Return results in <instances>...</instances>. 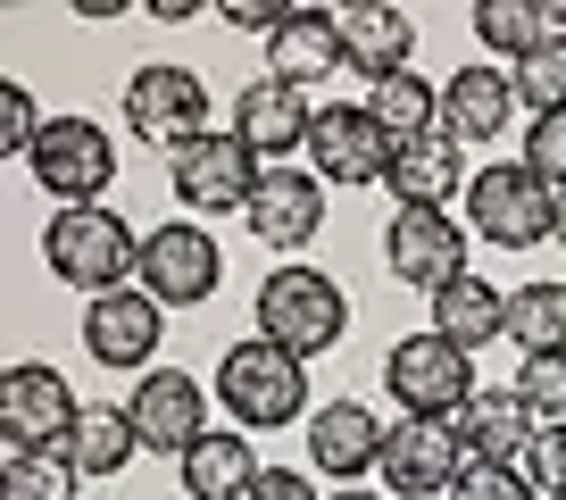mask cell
<instances>
[{
	"label": "cell",
	"mask_w": 566,
	"mask_h": 500,
	"mask_svg": "<svg viewBox=\"0 0 566 500\" xmlns=\"http://www.w3.org/2000/svg\"><path fill=\"white\" fill-rule=\"evenodd\" d=\"M217 400H226V417H233L242 434H250V426L275 434V426H301V417H317V409H308V358L275 351L266 334L233 342V351L217 358Z\"/></svg>",
	"instance_id": "1"
},
{
	"label": "cell",
	"mask_w": 566,
	"mask_h": 500,
	"mask_svg": "<svg viewBox=\"0 0 566 500\" xmlns=\"http://www.w3.org/2000/svg\"><path fill=\"white\" fill-rule=\"evenodd\" d=\"M259 334L275 342V351H292V358H317V351H334L342 334H350V301H342V284L325 268H275L259 284Z\"/></svg>",
	"instance_id": "2"
},
{
	"label": "cell",
	"mask_w": 566,
	"mask_h": 500,
	"mask_svg": "<svg viewBox=\"0 0 566 500\" xmlns=\"http://www.w3.org/2000/svg\"><path fill=\"white\" fill-rule=\"evenodd\" d=\"M42 259H51V275L59 284H75V292H117L125 275H134V259H142V233L125 226L117 209H59L51 217V233H42Z\"/></svg>",
	"instance_id": "3"
},
{
	"label": "cell",
	"mask_w": 566,
	"mask_h": 500,
	"mask_svg": "<svg viewBox=\"0 0 566 500\" xmlns=\"http://www.w3.org/2000/svg\"><path fill=\"white\" fill-rule=\"evenodd\" d=\"M467 226L492 250L558 242V192H549L525 159H500V167H483V176H467Z\"/></svg>",
	"instance_id": "4"
},
{
	"label": "cell",
	"mask_w": 566,
	"mask_h": 500,
	"mask_svg": "<svg viewBox=\"0 0 566 500\" xmlns=\"http://www.w3.org/2000/svg\"><path fill=\"white\" fill-rule=\"evenodd\" d=\"M384 384H391V400H400V417H459L467 400L483 393V384H475V351L442 342L433 325H424V334H400V342H391Z\"/></svg>",
	"instance_id": "5"
},
{
	"label": "cell",
	"mask_w": 566,
	"mask_h": 500,
	"mask_svg": "<svg viewBox=\"0 0 566 500\" xmlns=\"http://www.w3.org/2000/svg\"><path fill=\"white\" fill-rule=\"evenodd\" d=\"M134 284L159 309H200L217 284H226V250H217V233L200 226V217L150 226L142 233V259H134Z\"/></svg>",
	"instance_id": "6"
},
{
	"label": "cell",
	"mask_w": 566,
	"mask_h": 500,
	"mask_svg": "<svg viewBox=\"0 0 566 500\" xmlns=\"http://www.w3.org/2000/svg\"><path fill=\"white\" fill-rule=\"evenodd\" d=\"M125 134L176 159L184 143L209 134V84H200L192 67H167V59L134 67V75H125Z\"/></svg>",
	"instance_id": "7"
},
{
	"label": "cell",
	"mask_w": 566,
	"mask_h": 500,
	"mask_svg": "<svg viewBox=\"0 0 566 500\" xmlns=\"http://www.w3.org/2000/svg\"><path fill=\"white\" fill-rule=\"evenodd\" d=\"M25 167L42 176V192L59 209H101V192L117 184V143H108L101 117H51Z\"/></svg>",
	"instance_id": "8"
},
{
	"label": "cell",
	"mask_w": 566,
	"mask_h": 500,
	"mask_svg": "<svg viewBox=\"0 0 566 500\" xmlns=\"http://www.w3.org/2000/svg\"><path fill=\"white\" fill-rule=\"evenodd\" d=\"M391 159H400V143L375 125L367 101H325L317 108V125H308V167H317V184L367 192V184L391 176Z\"/></svg>",
	"instance_id": "9"
},
{
	"label": "cell",
	"mask_w": 566,
	"mask_h": 500,
	"mask_svg": "<svg viewBox=\"0 0 566 500\" xmlns=\"http://www.w3.org/2000/svg\"><path fill=\"white\" fill-rule=\"evenodd\" d=\"M84 417L75 384L42 358H18V367H0V450H59Z\"/></svg>",
	"instance_id": "10"
},
{
	"label": "cell",
	"mask_w": 566,
	"mask_h": 500,
	"mask_svg": "<svg viewBox=\"0 0 566 500\" xmlns=\"http://www.w3.org/2000/svg\"><path fill=\"white\" fill-rule=\"evenodd\" d=\"M259 150L242 143V134H200V143H184L176 159H167V184H176V200L192 217H226V209H250V192H259Z\"/></svg>",
	"instance_id": "11"
},
{
	"label": "cell",
	"mask_w": 566,
	"mask_h": 500,
	"mask_svg": "<svg viewBox=\"0 0 566 500\" xmlns=\"http://www.w3.org/2000/svg\"><path fill=\"white\" fill-rule=\"evenodd\" d=\"M459 467H467V442L450 417H400L384 434V467L375 476L391 483V500H450Z\"/></svg>",
	"instance_id": "12"
},
{
	"label": "cell",
	"mask_w": 566,
	"mask_h": 500,
	"mask_svg": "<svg viewBox=\"0 0 566 500\" xmlns=\"http://www.w3.org/2000/svg\"><path fill=\"white\" fill-rule=\"evenodd\" d=\"M384 268H391V284H408V292L433 301L442 284L467 275V226L442 217V209H400L384 226Z\"/></svg>",
	"instance_id": "13"
},
{
	"label": "cell",
	"mask_w": 566,
	"mask_h": 500,
	"mask_svg": "<svg viewBox=\"0 0 566 500\" xmlns=\"http://www.w3.org/2000/svg\"><path fill=\"white\" fill-rule=\"evenodd\" d=\"M125 417H134L142 450H159V459H184L192 442H209V393H200L184 367H150L134 384V400H125Z\"/></svg>",
	"instance_id": "14"
},
{
	"label": "cell",
	"mask_w": 566,
	"mask_h": 500,
	"mask_svg": "<svg viewBox=\"0 0 566 500\" xmlns=\"http://www.w3.org/2000/svg\"><path fill=\"white\" fill-rule=\"evenodd\" d=\"M242 226L259 233L266 250H308L325 233V184H317V167H266L259 176V192H250V209H242Z\"/></svg>",
	"instance_id": "15"
},
{
	"label": "cell",
	"mask_w": 566,
	"mask_h": 500,
	"mask_svg": "<svg viewBox=\"0 0 566 500\" xmlns=\"http://www.w3.org/2000/svg\"><path fill=\"white\" fill-rule=\"evenodd\" d=\"M159 334H167V309L150 301L142 284H117V292H101V301L84 309V351L101 358V367H142V375H150Z\"/></svg>",
	"instance_id": "16"
},
{
	"label": "cell",
	"mask_w": 566,
	"mask_h": 500,
	"mask_svg": "<svg viewBox=\"0 0 566 500\" xmlns=\"http://www.w3.org/2000/svg\"><path fill=\"white\" fill-rule=\"evenodd\" d=\"M342 25V67H358L367 84H391L417 59V18L408 9H384V0H358V9H334Z\"/></svg>",
	"instance_id": "17"
},
{
	"label": "cell",
	"mask_w": 566,
	"mask_h": 500,
	"mask_svg": "<svg viewBox=\"0 0 566 500\" xmlns=\"http://www.w3.org/2000/svg\"><path fill=\"white\" fill-rule=\"evenodd\" d=\"M384 417L367 409V400H325L317 417H308V459H317V476L334 483H358L367 467H384Z\"/></svg>",
	"instance_id": "18"
},
{
	"label": "cell",
	"mask_w": 566,
	"mask_h": 500,
	"mask_svg": "<svg viewBox=\"0 0 566 500\" xmlns=\"http://www.w3.org/2000/svg\"><path fill=\"white\" fill-rule=\"evenodd\" d=\"M509 117H516V84H509V67H459L442 84V134L450 143H500L509 134Z\"/></svg>",
	"instance_id": "19"
},
{
	"label": "cell",
	"mask_w": 566,
	"mask_h": 500,
	"mask_svg": "<svg viewBox=\"0 0 566 500\" xmlns=\"http://www.w3.org/2000/svg\"><path fill=\"white\" fill-rule=\"evenodd\" d=\"M308 125H317V108H308V92L292 84H242V101H233V134H242L259 159H283V150H308Z\"/></svg>",
	"instance_id": "20"
},
{
	"label": "cell",
	"mask_w": 566,
	"mask_h": 500,
	"mask_svg": "<svg viewBox=\"0 0 566 500\" xmlns=\"http://www.w3.org/2000/svg\"><path fill=\"white\" fill-rule=\"evenodd\" d=\"M533 409H525V393L516 384H483L475 400L459 409V442H467V459H492V467H516L533 450Z\"/></svg>",
	"instance_id": "21"
},
{
	"label": "cell",
	"mask_w": 566,
	"mask_h": 500,
	"mask_svg": "<svg viewBox=\"0 0 566 500\" xmlns=\"http://www.w3.org/2000/svg\"><path fill=\"white\" fill-rule=\"evenodd\" d=\"M334 67H342V25H334V9H292V18H283V34L266 42V75H275V84H292V92H308V84H325Z\"/></svg>",
	"instance_id": "22"
},
{
	"label": "cell",
	"mask_w": 566,
	"mask_h": 500,
	"mask_svg": "<svg viewBox=\"0 0 566 500\" xmlns=\"http://www.w3.org/2000/svg\"><path fill=\"white\" fill-rule=\"evenodd\" d=\"M459 176H467V150L450 143V134H424V143H408L400 159H391V200L400 209H450L459 200Z\"/></svg>",
	"instance_id": "23"
},
{
	"label": "cell",
	"mask_w": 566,
	"mask_h": 500,
	"mask_svg": "<svg viewBox=\"0 0 566 500\" xmlns=\"http://www.w3.org/2000/svg\"><path fill=\"white\" fill-rule=\"evenodd\" d=\"M433 334L459 342V351H483V342H500V334H509V292L483 284V275L467 268L459 284L433 292Z\"/></svg>",
	"instance_id": "24"
},
{
	"label": "cell",
	"mask_w": 566,
	"mask_h": 500,
	"mask_svg": "<svg viewBox=\"0 0 566 500\" xmlns=\"http://www.w3.org/2000/svg\"><path fill=\"white\" fill-rule=\"evenodd\" d=\"M184 492L192 500H250V483L266 476L259 459H250V434H209V442L184 450Z\"/></svg>",
	"instance_id": "25"
},
{
	"label": "cell",
	"mask_w": 566,
	"mask_h": 500,
	"mask_svg": "<svg viewBox=\"0 0 566 500\" xmlns=\"http://www.w3.org/2000/svg\"><path fill=\"white\" fill-rule=\"evenodd\" d=\"M142 450L134 417H125V400H84V417H75L67 434V459L84 467V476H125V459Z\"/></svg>",
	"instance_id": "26"
},
{
	"label": "cell",
	"mask_w": 566,
	"mask_h": 500,
	"mask_svg": "<svg viewBox=\"0 0 566 500\" xmlns=\"http://www.w3.org/2000/svg\"><path fill=\"white\" fill-rule=\"evenodd\" d=\"M367 108H375V125H384L391 143H424V134H442V84H424L417 67L408 75H391V84H375L367 92Z\"/></svg>",
	"instance_id": "27"
},
{
	"label": "cell",
	"mask_w": 566,
	"mask_h": 500,
	"mask_svg": "<svg viewBox=\"0 0 566 500\" xmlns=\"http://www.w3.org/2000/svg\"><path fill=\"white\" fill-rule=\"evenodd\" d=\"M75 483H84V467L67 459V442L59 450H0V500H75Z\"/></svg>",
	"instance_id": "28"
},
{
	"label": "cell",
	"mask_w": 566,
	"mask_h": 500,
	"mask_svg": "<svg viewBox=\"0 0 566 500\" xmlns=\"http://www.w3.org/2000/svg\"><path fill=\"white\" fill-rule=\"evenodd\" d=\"M475 34H483V51H500L516 67L525 51L549 42V9L542 0H475Z\"/></svg>",
	"instance_id": "29"
},
{
	"label": "cell",
	"mask_w": 566,
	"mask_h": 500,
	"mask_svg": "<svg viewBox=\"0 0 566 500\" xmlns=\"http://www.w3.org/2000/svg\"><path fill=\"white\" fill-rule=\"evenodd\" d=\"M509 342L516 351H566V284H516L509 292Z\"/></svg>",
	"instance_id": "30"
},
{
	"label": "cell",
	"mask_w": 566,
	"mask_h": 500,
	"mask_svg": "<svg viewBox=\"0 0 566 500\" xmlns=\"http://www.w3.org/2000/svg\"><path fill=\"white\" fill-rule=\"evenodd\" d=\"M509 84H516V101H525L533 117H558L566 108V34H549L542 51H525L509 67Z\"/></svg>",
	"instance_id": "31"
},
{
	"label": "cell",
	"mask_w": 566,
	"mask_h": 500,
	"mask_svg": "<svg viewBox=\"0 0 566 500\" xmlns=\"http://www.w3.org/2000/svg\"><path fill=\"white\" fill-rule=\"evenodd\" d=\"M516 393H525V409L542 426H566V351H533L516 367Z\"/></svg>",
	"instance_id": "32"
},
{
	"label": "cell",
	"mask_w": 566,
	"mask_h": 500,
	"mask_svg": "<svg viewBox=\"0 0 566 500\" xmlns=\"http://www.w3.org/2000/svg\"><path fill=\"white\" fill-rule=\"evenodd\" d=\"M450 500H542L533 492L525 467H492V459H467L459 483H450Z\"/></svg>",
	"instance_id": "33"
},
{
	"label": "cell",
	"mask_w": 566,
	"mask_h": 500,
	"mask_svg": "<svg viewBox=\"0 0 566 500\" xmlns=\"http://www.w3.org/2000/svg\"><path fill=\"white\" fill-rule=\"evenodd\" d=\"M42 108H34V92L25 84H0V150H9V159H34V143H42Z\"/></svg>",
	"instance_id": "34"
},
{
	"label": "cell",
	"mask_w": 566,
	"mask_h": 500,
	"mask_svg": "<svg viewBox=\"0 0 566 500\" xmlns=\"http://www.w3.org/2000/svg\"><path fill=\"white\" fill-rule=\"evenodd\" d=\"M525 167L549 184V192H566V108H558V117H533V134H525Z\"/></svg>",
	"instance_id": "35"
},
{
	"label": "cell",
	"mask_w": 566,
	"mask_h": 500,
	"mask_svg": "<svg viewBox=\"0 0 566 500\" xmlns=\"http://www.w3.org/2000/svg\"><path fill=\"white\" fill-rule=\"evenodd\" d=\"M525 476H533V492H542V500H566V426H542V434H533Z\"/></svg>",
	"instance_id": "36"
},
{
	"label": "cell",
	"mask_w": 566,
	"mask_h": 500,
	"mask_svg": "<svg viewBox=\"0 0 566 500\" xmlns=\"http://www.w3.org/2000/svg\"><path fill=\"white\" fill-rule=\"evenodd\" d=\"M292 9H301V0H226L217 18H226V25H242V34H259V42H275Z\"/></svg>",
	"instance_id": "37"
},
{
	"label": "cell",
	"mask_w": 566,
	"mask_h": 500,
	"mask_svg": "<svg viewBox=\"0 0 566 500\" xmlns=\"http://www.w3.org/2000/svg\"><path fill=\"white\" fill-rule=\"evenodd\" d=\"M250 500H317V483H308L301 467H266V476L250 483Z\"/></svg>",
	"instance_id": "38"
},
{
	"label": "cell",
	"mask_w": 566,
	"mask_h": 500,
	"mask_svg": "<svg viewBox=\"0 0 566 500\" xmlns=\"http://www.w3.org/2000/svg\"><path fill=\"white\" fill-rule=\"evenodd\" d=\"M150 18H159V25H192L200 9H192V0H150Z\"/></svg>",
	"instance_id": "39"
},
{
	"label": "cell",
	"mask_w": 566,
	"mask_h": 500,
	"mask_svg": "<svg viewBox=\"0 0 566 500\" xmlns=\"http://www.w3.org/2000/svg\"><path fill=\"white\" fill-rule=\"evenodd\" d=\"M558 250H566V192H558Z\"/></svg>",
	"instance_id": "40"
},
{
	"label": "cell",
	"mask_w": 566,
	"mask_h": 500,
	"mask_svg": "<svg viewBox=\"0 0 566 500\" xmlns=\"http://www.w3.org/2000/svg\"><path fill=\"white\" fill-rule=\"evenodd\" d=\"M334 500H375V492H358V483H350V492H334Z\"/></svg>",
	"instance_id": "41"
}]
</instances>
